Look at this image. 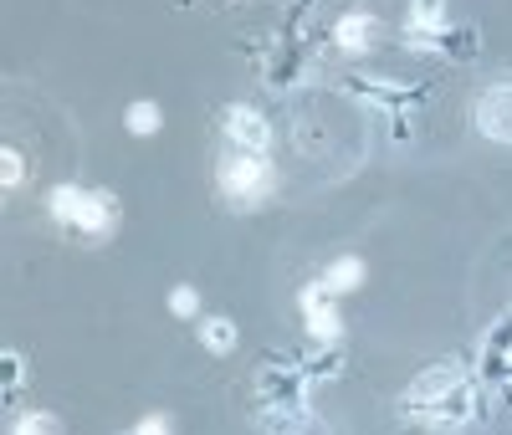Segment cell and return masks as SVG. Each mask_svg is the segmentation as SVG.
<instances>
[{"label": "cell", "instance_id": "8992f818", "mask_svg": "<svg viewBox=\"0 0 512 435\" xmlns=\"http://www.w3.org/2000/svg\"><path fill=\"white\" fill-rule=\"evenodd\" d=\"M364 277H369V267H364V256L344 251V256H333L328 267L318 272V287H323L328 297H344V292H359V287H364Z\"/></svg>", "mask_w": 512, "mask_h": 435}, {"label": "cell", "instance_id": "277c9868", "mask_svg": "<svg viewBox=\"0 0 512 435\" xmlns=\"http://www.w3.org/2000/svg\"><path fill=\"white\" fill-rule=\"evenodd\" d=\"M477 134L492 144H512V82H487L472 103Z\"/></svg>", "mask_w": 512, "mask_h": 435}, {"label": "cell", "instance_id": "6da1fadb", "mask_svg": "<svg viewBox=\"0 0 512 435\" xmlns=\"http://www.w3.org/2000/svg\"><path fill=\"white\" fill-rule=\"evenodd\" d=\"M47 215L82 241H103L118 226V195L113 190H93V185H52L47 195Z\"/></svg>", "mask_w": 512, "mask_h": 435}, {"label": "cell", "instance_id": "5b68a950", "mask_svg": "<svg viewBox=\"0 0 512 435\" xmlns=\"http://www.w3.org/2000/svg\"><path fill=\"white\" fill-rule=\"evenodd\" d=\"M297 308H303V323H308V333H313L318 343H338V338H344V318H338V302H333L318 282H308L303 292H297Z\"/></svg>", "mask_w": 512, "mask_h": 435}, {"label": "cell", "instance_id": "7a4b0ae2", "mask_svg": "<svg viewBox=\"0 0 512 435\" xmlns=\"http://www.w3.org/2000/svg\"><path fill=\"white\" fill-rule=\"evenodd\" d=\"M216 185L231 205L241 210H256V205H267L277 195V169L267 154H246V149H226L216 159Z\"/></svg>", "mask_w": 512, "mask_h": 435}, {"label": "cell", "instance_id": "52a82bcc", "mask_svg": "<svg viewBox=\"0 0 512 435\" xmlns=\"http://www.w3.org/2000/svg\"><path fill=\"white\" fill-rule=\"evenodd\" d=\"M379 36V21L369 16V11H344L333 21V47L338 52H349V57H359V52H369V41Z\"/></svg>", "mask_w": 512, "mask_h": 435}, {"label": "cell", "instance_id": "5bb4252c", "mask_svg": "<svg viewBox=\"0 0 512 435\" xmlns=\"http://www.w3.org/2000/svg\"><path fill=\"white\" fill-rule=\"evenodd\" d=\"M128 435H175V415H164V410H149L134 420V430Z\"/></svg>", "mask_w": 512, "mask_h": 435}, {"label": "cell", "instance_id": "9c48e42d", "mask_svg": "<svg viewBox=\"0 0 512 435\" xmlns=\"http://www.w3.org/2000/svg\"><path fill=\"white\" fill-rule=\"evenodd\" d=\"M123 128H128L134 139H154L159 128H164V108H159L154 98H134V103L123 108Z\"/></svg>", "mask_w": 512, "mask_h": 435}, {"label": "cell", "instance_id": "ba28073f", "mask_svg": "<svg viewBox=\"0 0 512 435\" xmlns=\"http://www.w3.org/2000/svg\"><path fill=\"white\" fill-rule=\"evenodd\" d=\"M405 31L410 36H441V31H451V6H446V0H410Z\"/></svg>", "mask_w": 512, "mask_h": 435}, {"label": "cell", "instance_id": "7c38bea8", "mask_svg": "<svg viewBox=\"0 0 512 435\" xmlns=\"http://www.w3.org/2000/svg\"><path fill=\"white\" fill-rule=\"evenodd\" d=\"M0 185H6V190L26 185V154L16 144H0Z\"/></svg>", "mask_w": 512, "mask_h": 435}, {"label": "cell", "instance_id": "8fae6325", "mask_svg": "<svg viewBox=\"0 0 512 435\" xmlns=\"http://www.w3.org/2000/svg\"><path fill=\"white\" fill-rule=\"evenodd\" d=\"M11 435H62V420L52 410H21L11 420Z\"/></svg>", "mask_w": 512, "mask_h": 435}, {"label": "cell", "instance_id": "30bf717a", "mask_svg": "<svg viewBox=\"0 0 512 435\" xmlns=\"http://www.w3.org/2000/svg\"><path fill=\"white\" fill-rule=\"evenodd\" d=\"M236 338H241V333H236V323H231V318H221V313L200 318V343L210 348V354H221V359H226L231 348H236Z\"/></svg>", "mask_w": 512, "mask_h": 435}, {"label": "cell", "instance_id": "3957f363", "mask_svg": "<svg viewBox=\"0 0 512 435\" xmlns=\"http://www.w3.org/2000/svg\"><path fill=\"white\" fill-rule=\"evenodd\" d=\"M221 134H226V149L272 154V123H267L262 108H251V103H231L221 113Z\"/></svg>", "mask_w": 512, "mask_h": 435}, {"label": "cell", "instance_id": "4fadbf2b", "mask_svg": "<svg viewBox=\"0 0 512 435\" xmlns=\"http://www.w3.org/2000/svg\"><path fill=\"white\" fill-rule=\"evenodd\" d=\"M169 313L175 318H200V292L190 282H180L175 292H169Z\"/></svg>", "mask_w": 512, "mask_h": 435}]
</instances>
